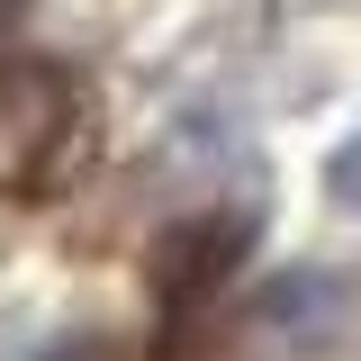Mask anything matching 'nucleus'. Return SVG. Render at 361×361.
Returning <instances> with one entry per match:
<instances>
[{"mask_svg":"<svg viewBox=\"0 0 361 361\" xmlns=\"http://www.w3.org/2000/svg\"><path fill=\"white\" fill-rule=\"evenodd\" d=\"M235 262H244V217H180L163 244H154V307L172 316H208L226 298V280H235Z\"/></svg>","mask_w":361,"mask_h":361,"instance_id":"f03ea898","label":"nucleus"},{"mask_svg":"<svg viewBox=\"0 0 361 361\" xmlns=\"http://www.w3.org/2000/svg\"><path fill=\"white\" fill-rule=\"evenodd\" d=\"M54 361H118L109 343H73V353H54Z\"/></svg>","mask_w":361,"mask_h":361,"instance_id":"20e7f679","label":"nucleus"},{"mask_svg":"<svg viewBox=\"0 0 361 361\" xmlns=\"http://www.w3.org/2000/svg\"><path fill=\"white\" fill-rule=\"evenodd\" d=\"M18 9H27V0H0V27H9V18H18Z\"/></svg>","mask_w":361,"mask_h":361,"instance_id":"39448f33","label":"nucleus"},{"mask_svg":"<svg viewBox=\"0 0 361 361\" xmlns=\"http://www.w3.org/2000/svg\"><path fill=\"white\" fill-rule=\"evenodd\" d=\"M325 190H334V199H343V208L361 217V127L343 135V154H334V172H325Z\"/></svg>","mask_w":361,"mask_h":361,"instance_id":"7ed1b4c3","label":"nucleus"},{"mask_svg":"<svg viewBox=\"0 0 361 361\" xmlns=\"http://www.w3.org/2000/svg\"><path fill=\"white\" fill-rule=\"evenodd\" d=\"M82 127V90L45 54H9L0 63V199H27L54 180L63 145Z\"/></svg>","mask_w":361,"mask_h":361,"instance_id":"f257e3e1","label":"nucleus"}]
</instances>
